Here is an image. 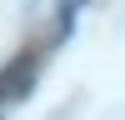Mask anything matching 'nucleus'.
<instances>
[{
    "mask_svg": "<svg viewBox=\"0 0 125 120\" xmlns=\"http://www.w3.org/2000/svg\"><path fill=\"white\" fill-rule=\"evenodd\" d=\"M40 80V50H20L10 65H0V105H20Z\"/></svg>",
    "mask_w": 125,
    "mask_h": 120,
    "instance_id": "obj_1",
    "label": "nucleus"
},
{
    "mask_svg": "<svg viewBox=\"0 0 125 120\" xmlns=\"http://www.w3.org/2000/svg\"><path fill=\"white\" fill-rule=\"evenodd\" d=\"M85 5H90V0H60V5H55V35H60V40L75 30V20H80Z\"/></svg>",
    "mask_w": 125,
    "mask_h": 120,
    "instance_id": "obj_2",
    "label": "nucleus"
}]
</instances>
